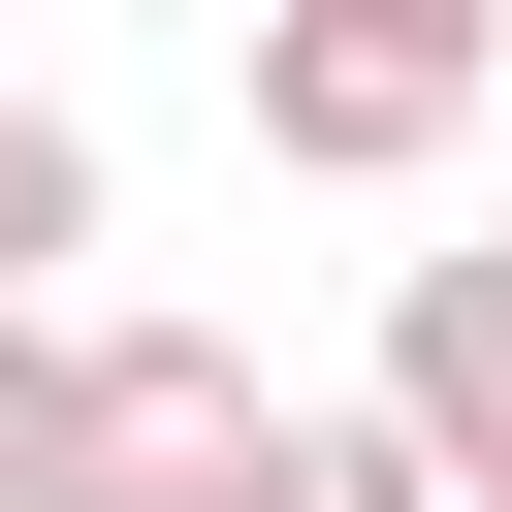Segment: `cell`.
<instances>
[{
	"label": "cell",
	"mask_w": 512,
	"mask_h": 512,
	"mask_svg": "<svg viewBox=\"0 0 512 512\" xmlns=\"http://www.w3.org/2000/svg\"><path fill=\"white\" fill-rule=\"evenodd\" d=\"M480 64H512V0H256V160L416 192V160L480 128Z\"/></svg>",
	"instance_id": "1"
},
{
	"label": "cell",
	"mask_w": 512,
	"mask_h": 512,
	"mask_svg": "<svg viewBox=\"0 0 512 512\" xmlns=\"http://www.w3.org/2000/svg\"><path fill=\"white\" fill-rule=\"evenodd\" d=\"M384 416L512 512V256H416V288H384Z\"/></svg>",
	"instance_id": "3"
},
{
	"label": "cell",
	"mask_w": 512,
	"mask_h": 512,
	"mask_svg": "<svg viewBox=\"0 0 512 512\" xmlns=\"http://www.w3.org/2000/svg\"><path fill=\"white\" fill-rule=\"evenodd\" d=\"M256 448H288V384L224 320H64V512H256Z\"/></svg>",
	"instance_id": "2"
},
{
	"label": "cell",
	"mask_w": 512,
	"mask_h": 512,
	"mask_svg": "<svg viewBox=\"0 0 512 512\" xmlns=\"http://www.w3.org/2000/svg\"><path fill=\"white\" fill-rule=\"evenodd\" d=\"M256 512H480V480H448V448L352 384V416H288V448H256Z\"/></svg>",
	"instance_id": "4"
},
{
	"label": "cell",
	"mask_w": 512,
	"mask_h": 512,
	"mask_svg": "<svg viewBox=\"0 0 512 512\" xmlns=\"http://www.w3.org/2000/svg\"><path fill=\"white\" fill-rule=\"evenodd\" d=\"M32 256H96V128H64V96H0V288H32Z\"/></svg>",
	"instance_id": "5"
},
{
	"label": "cell",
	"mask_w": 512,
	"mask_h": 512,
	"mask_svg": "<svg viewBox=\"0 0 512 512\" xmlns=\"http://www.w3.org/2000/svg\"><path fill=\"white\" fill-rule=\"evenodd\" d=\"M0 512H64V320L0 288Z\"/></svg>",
	"instance_id": "6"
},
{
	"label": "cell",
	"mask_w": 512,
	"mask_h": 512,
	"mask_svg": "<svg viewBox=\"0 0 512 512\" xmlns=\"http://www.w3.org/2000/svg\"><path fill=\"white\" fill-rule=\"evenodd\" d=\"M224 32H256V0H224Z\"/></svg>",
	"instance_id": "7"
}]
</instances>
